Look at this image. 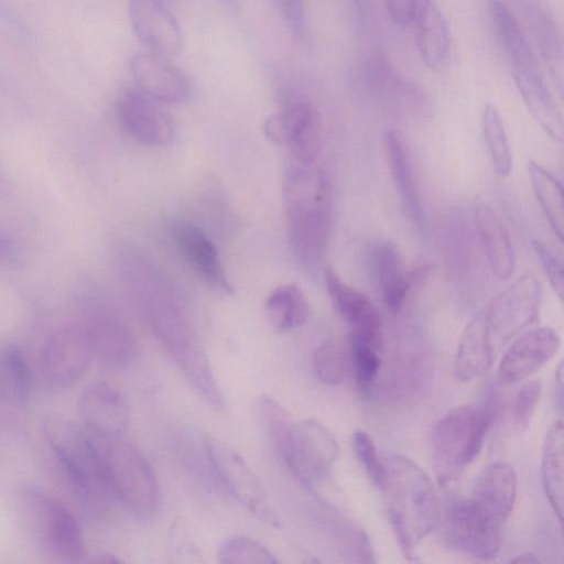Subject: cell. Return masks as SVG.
<instances>
[{"label": "cell", "mask_w": 564, "mask_h": 564, "mask_svg": "<svg viewBox=\"0 0 564 564\" xmlns=\"http://www.w3.org/2000/svg\"><path fill=\"white\" fill-rule=\"evenodd\" d=\"M380 490L384 494L389 521L400 549L404 556L413 560L417 546L437 523L433 484L416 463L397 455L384 462Z\"/></svg>", "instance_id": "6da1fadb"}, {"label": "cell", "mask_w": 564, "mask_h": 564, "mask_svg": "<svg viewBox=\"0 0 564 564\" xmlns=\"http://www.w3.org/2000/svg\"><path fill=\"white\" fill-rule=\"evenodd\" d=\"M284 207L296 257L306 265H315L330 232L329 182L315 162L292 160L284 185Z\"/></svg>", "instance_id": "7a4b0ae2"}, {"label": "cell", "mask_w": 564, "mask_h": 564, "mask_svg": "<svg viewBox=\"0 0 564 564\" xmlns=\"http://www.w3.org/2000/svg\"><path fill=\"white\" fill-rule=\"evenodd\" d=\"M495 404L489 399L480 405L456 406L434 425L430 452L440 482L459 476L478 456L495 419Z\"/></svg>", "instance_id": "3957f363"}, {"label": "cell", "mask_w": 564, "mask_h": 564, "mask_svg": "<svg viewBox=\"0 0 564 564\" xmlns=\"http://www.w3.org/2000/svg\"><path fill=\"white\" fill-rule=\"evenodd\" d=\"M99 448L110 496L141 518L153 516L161 501L160 487L144 455L121 436L102 440Z\"/></svg>", "instance_id": "277c9868"}, {"label": "cell", "mask_w": 564, "mask_h": 564, "mask_svg": "<svg viewBox=\"0 0 564 564\" xmlns=\"http://www.w3.org/2000/svg\"><path fill=\"white\" fill-rule=\"evenodd\" d=\"M46 436L75 495L87 503L105 502L110 492L96 443L77 424L65 420L48 423Z\"/></svg>", "instance_id": "5b68a950"}, {"label": "cell", "mask_w": 564, "mask_h": 564, "mask_svg": "<svg viewBox=\"0 0 564 564\" xmlns=\"http://www.w3.org/2000/svg\"><path fill=\"white\" fill-rule=\"evenodd\" d=\"M23 496L24 510L40 546L63 562H84L83 534L72 511L39 487L26 488Z\"/></svg>", "instance_id": "8992f818"}, {"label": "cell", "mask_w": 564, "mask_h": 564, "mask_svg": "<svg viewBox=\"0 0 564 564\" xmlns=\"http://www.w3.org/2000/svg\"><path fill=\"white\" fill-rule=\"evenodd\" d=\"M276 453L293 476L312 489L332 473L339 446L322 423L304 420L293 423Z\"/></svg>", "instance_id": "52a82bcc"}, {"label": "cell", "mask_w": 564, "mask_h": 564, "mask_svg": "<svg viewBox=\"0 0 564 564\" xmlns=\"http://www.w3.org/2000/svg\"><path fill=\"white\" fill-rule=\"evenodd\" d=\"M541 296L538 280L531 274H524L482 310L486 335L496 354L534 322Z\"/></svg>", "instance_id": "ba28073f"}, {"label": "cell", "mask_w": 564, "mask_h": 564, "mask_svg": "<svg viewBox=\"0 0 564 564\" xmlns=\"http://www.w3.org/2000/svg\"><path fill=\"white\" fill-rule=\"evenodd\" d=\"M204 441L215 482L248 511L274 523L276 519L269 506L263 486L245 459L214 437Z\"/></svg>", "instance_id": "9c48e42d"}, {"label": "cell", "mask_w": 564, "mask_h": 564, "mask_svg": "<svg viewBox=\"0 0 564 564\" xmlns=\"http://www.w3.org/2000/svg\"><path fill=\"white\" fill-rule=\"evenodd\" d=\"M91 358L83 324L63 326L43 345L40 356L42 378L51 388H69L84 376Z\"/></svg>", "instance_id": "30bf717a"}, {"label": "cell", "mask_w": 564, "mask_h": 564, "mask_svg": "<svg viewBox=\"0 0 564 564\" xmlns=\"http://www.w3.org/2000/svg\"><path fill=\"white\" fill-rule=\"evenodd\" d=\"M263 130L274 143L291 148L292 160L316 162L321 149V121L311 102H290L264 121Z\"/></svg>", "instance_id": "8fae6325"}, {"label": "cell", "mask_w": 564, "mask_h": 564, "mask_svg": "<svg viewBox=\"0 0 564 564\" xmlns=\"http://www.w3.org/2000/svg\"><path fill=\"white\" fill-rule=\"evenodd\" d=\"M503 525L480 514L467 499L447 511L445 534L456 550L480 561L494 560L501 547Z\"/></svg>", "instance_id": "7c38bea8"}, {"label": "cell", "mask_w": 564, "mask_h": 564, "mask_svg": "<svg viewBox=\"0 0 564 564\" xmlns=\"http://www.w3.org/2000/svg\"><path fill=\"white\" fill-rule=\"evenodd\" d=\"M128 14L135 36L148 52L167 58L180 53L182 32L162 0H129Z\"/></svg>", "instance_id": "4fadbf2b"}, {"label": "cell", "mask_w": 564, "mask_h": 564, "mask_svg": "<svg viewBox=\"0 0 564 564\" xmlns=\"http://www.w3.org/2000/svg\"><path fill=\"white\" fill-rule=\"evenodd\" d=\"M561 337L551 327L532 328L520 335L503 354L498 377L506 384H516L531 377L557 352Z\"/></svg>", "instance_id": "5bb4252c"}, {"label": "cell", "mask_w": 564, "mask_h": 564, "mask_svg": "<svg viewBox=\"0 0 564 564\" xmlns=\"http://www.w3.org/2000/svg\"><path fill=\"white\" fill-rule=\"evenodd\" d=\"M116 116L133 139L150 145H163L173 138L169 115L138 88L124 89L116 101Z\"/></svg>", "instance_id": "9a60e30c"}, {"label": "cell", "mask_w": 564, "mask_h": 564, "mask_svg": "<svg viewBox=\"0 0 564 564\" xmlns=\"http://www.w3.org/2000/svg\"><path fill=\"white\" fill-rule=\"evenodd\" d=\"M138 89L153 100L178 104L189 96L187 76L167 57L144 52L134 54L129 62Z\"/></svg>", "instance_id": "2e32d148"}, {"label": "cell", "mask_w": 564, "mask_h": 564, "mask_svg": "<svg viewBox=\"0 0 564 564\" xmlns=\"http://www.w3.org/2000/svg\"><path fill=\"white\" fill-rule=\"evenodd\" d=\"M79 412L89 431L100 440L121 436L129 420L123 395L101 381L84 389L79 397Z\"/></svg>", "instance_id": "e0dca14e"}, {"label": "cell", "mask_w": 564, "mask_h": 564, "mask_svg": "<svg viewBox=\"0 0 564 564\" xmlns=\"http://www.w3.org/2000/svg\"><path fill=\"white\" fill-rule=\"evenodd\" d=\"M517 475L507 463L488 465L478 476L469 503L488 520L505 525L517 497Z\"/></svg>", "instance_id": "ac0fdd59"}, {"label": "cell", "mask_w": 564, "mask_h": 564, "mask_svg": "<svg viewBox=\"0 0 564 564\" xmlns=\"http://www.w3.org/2000/svg\"><path fill=\"white\" fill-rule=\"evenodd\" d=\"M324 275L330 301L340 317L350 326V333L382 344L381 318L371 300L343 281L332 268H327Z\"/></svg>", "instance_id": "d6986e66"}, {"label": "cell", "mask_w": 564, "mask_h": 564, "mask_svg": "<svg viewBox=\"0 0 564 564\" xmlns=\"http://www.w3.org/2000/svg\"><path fill=\"white\" fill-rule=\"evenodd\" d=\"M93 358L111 368L126 367L137 352V341L129 327L118 317L97 312L82 323Z\"/></svg>", "instance_id": "ffe728a7"}, {"label": "cell", "mask_w": 564, "mask_h": 564, "mask_svg": "<svg viewBox=\"0 0 564 564\" xmlns=\"http://www.w3.org/2000/svg\"><path fill=\"white\" fill-rule=\"evenodd\" d=\"M171 235L182 254L209 285L232 294L234 289L212 239L197 226L178 221Z\"/></svg>", "instance_id": "44dd1931"}, {"label": "cell", "mask_w": 564, "mask_h": 564, "mask_svg": "<svg viewBox=\"0 0 564 564\" xmlns=\"http://www.w3.org/2000/svg\"><path fill=\"white\" fill-rule=\"evenodd\" d=\"M369 253L370 268L382 300L392 313H399L404 306L415 274L406 272L397 246L390 241L375 243Z\"/></svg>", "instance_id": "7402d4cb"}, {"label": "cell", "mask_w": 564, "mask_h": 564, "mask_svg": "<svg viewBox=\"0 0 564 564\" xmlns=\"http://www.w3.org/2000/svg\"><path fill=\"white\" fill-rule=\"evenodd\" d=\"M414 20L417 48L423 62L431 69H442L451 53V32L436 0H419Z\"/></svg>", "instance_id": "603a6c76"}, {"label": "cell", "mask_w": 564, "mask_h": 564, "mask_svg": "<svg viewBox=\"0 0 564 564\" xmlns=\"http://www.w3.org/2000/svg\"><path fill=\"white\" fill-rule=\"evenodd\" d=\"M516 86L534 120L554 140L564 137L563 117L539 66L512 70Z\"/></svg>", "instance_id": "cb8c5ba5"}, {"label": "cell", "mask_w": 564, "mask_h": 564, "mask_svg": "<svg viewBox=\"0 0 564 564\" xmlns=\"http://www.w3.org/2000/svg\"><path fill=\"white\" fill-rule=\"evenodd\" d=\"M474 219L492 274L499 280L509 279L514 272L516 257L505 225L485 203L475 208Z\"/></svg>", "instance_id": "d4e9b609"}, {"label": "cell", "mask_w": 564, "mask_h": 564, "mask_svg": "<svg viewBox=\"0 0 564 564\" xmlns=\"http://www.w3.org/2000/svg\"><path fill=\"white\" fill-rule=\"evenodd\" d=\"M496 356L486 335L481 310L469 321L459 338L454 361L455 378L467 382L481 376L491 367Z\"/></svg>", "instance_id": "484cf974"}, {"label": "cell", "mask_w": 564, "mask_h": 564, "mask_svg": "<svg viewBox=\"0 0 564 564\" xmlns=\"http://www.w3.org/2000/svg\"><path fill=\"white\" fill-rule=\"evenodd\" d=\"M360 75L367 89L388 102L399 106L423 102L424 96L421 89L383 57L367 61Z\"/></svg>", "instance_id": "4316f807"}, {"label": "cell", "mask_w": 564, "mask_h": 564, "mask_svg": "<svg viewBox=\"0 0 564 564\" xmlns=\"http://www.w3.org/2000/svg\"><path fill=\"white\" fill-rule=\"evenodd\" d=\"M383 149L390 173L409 218L416 225L422 224L423 212L413 177L411 162L404 144L395 131H388L383 137Z\"/></svg>", "instance_id": "83f0119b"}, {"label": "cell", "mask_w": 564, "mask_h": 564, "mask_svg": "<svg viewBox=\"0 0 564 564\" xmlns=\"http://www.w3.org/2000/svg\"><path fill=\"white\" fill-rule=\"evenodd\" d=\"M564 427L562 420L549 427L541 455L542 482L557 519H563Z\"/></svg>", "instance_id": "f1b7e54d"}, {"label": "cell", "mask_w": 564, "mask_h": 564, "mask_svg": "<svg viewBox=\"0 0 564 564\" xmlns=\"http://www.w3.org/2000/svg\"><path fill=\"white\" fill-rule=\"evenodd\" d=\"M270 325L279 332L299 328L311 316L310 303L296 284H283L275 288L264 305Z\"/></svg>", "instance_id": "f546056e"}, {"label": "cell", "mask_w": 564, "mask_h": 564, "mask_svg": "<svg viewBox=\"0 0 564 564\" xmlns=\"http://www.w3.org/2000/svg\"><path fill=\"white\" fill-rule=\"evenodd\" d=\"M489 12L497 34L513 68L536 64L533 53L512 12L502 0H489Z\"/></svg>", "instance_id": "4dcf8cb0"}, {"label": "cell", "mask_w": 564, "mask_h": 564, "mask_svg": "<svg viewBox=\"0 0 564 564\" xmlns=\"http://www.w3.org/2000/svg\"><path fill=\"white\" fill-rule=\"evenodd\" d=\"M529 177L536 200L560 241L564 230V203L561 183L541 164L530 161Z\"/></svg>", "instance_id": "1f68e13d"}, {"label": "cell", "mask_w": 564, "mask_h": 564, "mask_svg": "<svg viewBox=\"0 0 564 564\" xmlns=\"http://www.w3.org/2000/svg\"><path fill=\"white\" fill-rule=\"evenodd\" d=\"M316 377L326 384L345 380L350 370L349 336H335L321 344L313 355Z\"/></svg>", "instance_id": "d6a6232c"}, {"label": "cell", "mask_w": 564, "mask_h": 564, "mask_svg": "<svg viewBox=\"0 0 564 564\" xmlns=\"http://www.w3.org/2000/svg\"><path fill=\"white\" fill-rule=\"evenodd\" d=\"M31 388V376L22 354L14 346H2L0 366V399L22 403Z\"/></svg>", "instance_id": "836d02e7"}, {"label": "cell", "mask_w": 564, "mask_h": 564, "mask_svg": "<svg viewBox=\"0 0 564 564\" xmlns=\"http://www.w3.org/2000/svg\"><path fill=\"white\" fill-rule=\"evenodd\" d=\"M481 130L496 174L508 176L512 170V151L501 115L492 104L484 106Z\"/></svg>", "instance_id": "e575fe53"}, {"label": "cell", "mask_w": 564, "mask_h": 564, "mask_svg": "<svg viewBox=\"0 0 564 564\" xmlns=\"http://www.w3.org/2000/svg\"><path fill=\"white\" fill-rule=\"evenodd\" d=\"M350 370L357 384L367 390L375 382L380 369L381 344H377L349 333Z\"/></svg>", "instance_id": "d590c367"}, {"label": "cell", "mask_w": 564, "mask_h": 564, "mask_svg": "<svg viewBox=\"0 0 564 564\" xmlns=\"http://www.w3.org/2000/svg\"><path fill=\"white\" fill-rule=\"evenodd\" d=\"M218 554L223 563H276V560L264 546L245 536H235L226 540L221 544Z\"/></svg>", "instance_id": "8d00e7d4"}, {"label": "cell", "mask_w": 564, "mask_h": 564, "mask_svg": "<svg viewBox=\"0 0 564 564\" xmlns=\"http://www.w3.org/2000/svg\"><path fill=\"white\" fill-rule=\"evenodd\" d=\"M260 416L275 451L290 432L293 421L286 410L275 400L264 397L259 404Z\"/></svg>", "instance_id": "74e56055"}, {"label": "cell", "mask_w": 564, "mask_h": 564, "mask_svg": "<svg viewBox=\"0 0 564 564\" xmlns=\"http://www.w3.org/2000/svg\"><path fill=\"white\" fill-rule=\"evenodd\" d=\"M351 443L365 471L372 484L380 489L384 477V463L380 460L372 438L364 431H356L351 435Z\"/></svg>", "instance_id": "f35d334b"}, {"label": "cell", "mask_w": 564, "mask_h": 564, "mask_svg": "<svg viewBox=\"0 0 564 564\" xmlns=\"http://www.w3.org/2000/svg\"><path fill=\"white\" fill-rule=\"evenodd\" d=\"M273 3L290 33L300 42H307L308 21L304 0H273Z\"/></svg>", "instance_id": "ab89813d"}, {"label": "cell", "mask_w": 564, "mask_h": 564, "mask_svg": "<svg viewBox=\"0 0 564 564\" xmlns=\"http://www.w3.org/2000/svg\"><path fill=\"white\" fill-rule=\"evenodd\" d=\"M540 395L541 383L536 380L524 383L517 391L512 406V421L518 430L522 431L529 426Z\"/></svg>", "instance_id": "60d3db41"}, {"label": "cell", "mask_w": 564, "mask_h": 564, "mask_svg": "<svg viewBox=\"0 0 564 564\" xmlns=\"http://www.w3.org/2000/svg\"><path fill=\"white\" fill-rule=\"evenodd\" d=\"M534 250L540 259L543 271L547 276L553 291L562 301L564 294V274L562 261L546 245L541 241H534Z\"/></svg>", "instance_id": "b9f144b4"}, {"label": "cell", "mask_w": 564, "mask_h": 564, "mask_svg": "<svg viewBox=\"0 0 564 564\" xmlns=\"http://www.w3.org/2000/svg\"><path fill=\"white\" fill-rule=\"evenodd\" d=\"M386 12L395 25H406L414 20L419 0H383Z\"/></svg>", "instance_id": "7bdbcfd3"}, {"label": "cell", "mask_w": 564, "mask_h": 564, "mask_svg": "<svg viewBox=\"0 0 564 564\" xmlns=\"http://www.w3.org/2000/svg\"><path fill=\"white\" fill-rule=\"evenodd\" d=\"M14 251L13 240L0 231V264L10 261L14 256Z\"/></svg>", "instance_id": "ee69618b"}, {"label": "cell", "mask_w": 564, "mask_h": 564, "mask_svg": "<svg viewBox=\"0 0 564 564\" xmlns=\"http://www.w3.org/2000/svg\"><path fill=\"white\" fill-rule=\"evenodd\" d=\"M562 364H560L556 376H555V390H557V398H558V404L560 408H562V378H563V371H562Z\"/></svg>", "instance_id": "f6af8a7d"}, {"label": "cell", "mask_w": 564, "mask_h": 564, "mask_svg": "<svg viewBox=\"0 0 564 564\" xmlns=\"http://www.w3.org/2000/svg\"><path fill=\"white\" fill-rule=\"evenodd\" d=\"M536 561L538 560L533 554H522L521 556L512 560L514 563H534Z\"/></svg>", "instance_id": "bcb514c9"}, {"label": "cell", "mask_w": 564, "mask_h": 564, "mask_svg": "<svg viewBox=\"0 0 564 564\" xmlns=\"http://www.w3.org/2000/svg\"><path fill=\"white\" fill-rule=\"evenodd\" d=\"M1 349H2V347H0V365H1Z\"/></svg>", "instance_id": "7dc6e473"}]
</instances>
